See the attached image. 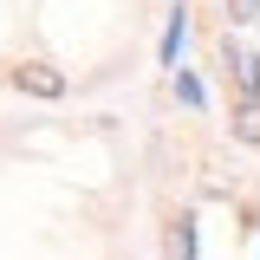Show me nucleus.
Listing matches in <instances>:
<instances>
[{"instance_id": "obj_1", "label": "nucleus", "mask_w": 260, "mask_h": 260, "mask_svg": "<svg viewBox=\"0 0 260 260\" xmlns=\"http://www.w3.org/2000/svg\"><path fill=\"white\" fill-rule=\"evenodd\" d=\"M7 78H13V91H32V98H65V72H52V65H39V59L13 65Z\"/></svg>"}, {"instance_id": "obj_2", "label": "nucleus", "mask_w": 260, "mask_h": 260, "mask_svg": "<svg viewBox=\"0 0 260 260\" xmlns=\"http://www.w3.org/2000/svg\"><path fill=\"white\" fill-rule=\"evenodd\" d=\"M221 52H228V78H234V85H241L247 98H260V59H254V52H241L234 39H228Z\"/></svg>"}, {"instance_id": "obj_3", "label": "nucleus", "mask_w": 260, "mask_h": 260, "mask_svg": "<svg viewBox=\"0 0 260 260\" xmlns=\"http://www.w3.org/2000/svg\"><path fill=\"white\" fill-rule=\"evenodd\" d=\"M162 254H169V260H195V221H189V215H176V221H169Z\"/></svg>"}, {"instance_id": "obj_4", "label": "nucleus", "mask_w": 260, "mask_h": 260, "mask_svg": "<svg viewBox=\"0 0 260 260\" xmlns=\"http://www.w3.org/2000/svg\"><path fill=\"white\" fill-rule=\"evenodd\" d=\"M234 137L241 143H260V98H241L234 104Z\"/></svg>"}, {"instance_id": "obj_5", "label": "nucleus", "mask_w": 260, "mask_h": 260, "mask_svg": "<svg viewBox=\"0 0 260 260\" xmlns=\"http://www.w3.org/2000/svg\"><path fill=\"white\" fill-rule=\"evenodd\" d=\"M228 13H234V20H254V13H260V0H228Z\"/></svg>"}]
</instances>
